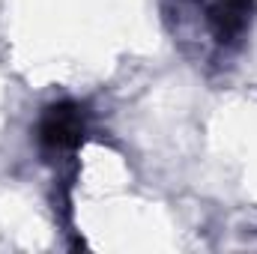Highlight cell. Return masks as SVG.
<instances>
[{"mask_svg": "<svg viewBox=\"0 0 257 254\" xmlns=\"http://www.w3.org/2000/svg\"><path fill=\"white\" fill-rule=\"evenodd\" d=\"M257 0H212L206 6V21L218 45L230 48L239 45V39L248 33L254 18Z\"/></svg>", "mask_w": 257, "mask_h": 254, "instance_id": "cell-2", "label": "cell"}, {"mask_svg": "<svg viewBox=\"0 0 257 254\" xmlns=\"http://www.w3.org/2000/svg\"><path fill=\"white\" fill-rule=\"evenodd\" d=\"M87 135V114L78 102H51L42 117H39V126H36V138H39V147L45 153H72L81 147Z\"/></svg>", "mask_w": 257, "mask_h": 254, "instance_id": "cell-1", "label": "cell"}]
</instances>
